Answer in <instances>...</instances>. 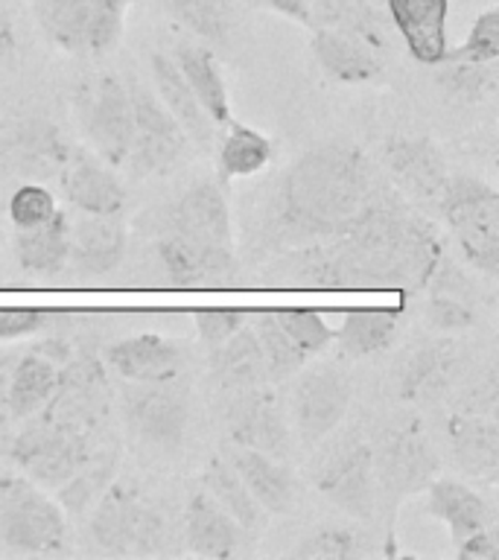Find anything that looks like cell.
Segmentation results:
<instances>
[{"label":"cell","mask_w":499,"mask_h":560,"mask_svg":"<svg viewBox=\"0 0 499 560\" xmlns=\"http://www.w3.org/2000/svg\"><path fill=\"white\" fill-rule=\"evenodd\" d=\"M438 470L441 458L418 418L392 429L383 438L374 453V481L376 508H383L388 520V555L394 551V516L406 499L423 493L438 479Z\"/></svg>","instance_id":"cell-5"},{"label":"cell","mask_w":499,"mask_h":560,"mask_svg":"<svg viewBox=\"0 0 499 560\" xmlns=\"http://www.w3.org/2000/svg\"><path fill=\"white\" fill-rule=\"evenodd\" d=\"M441 260L436 225L418 217L392 182L380 178L339 236L289 248L269 271L295 287L397 289L415 295L429 287Z\"/></svg>","instance_id":"cell-1"},{"label":"cell","mask_w":499,"mask_h":560,"mask_svg":"<svg viewBox=\"0 0 499 560\" xmlns=\"http://www.w3.org/2000/svg\"><path fill=\"white\" fill-rule=\"evenodd\" d=\"M228 438L236 446L257 450L271 458H287L292 444H289V427L280 409L278 397L260 385L243 388L236 400L228 406L225 415Z\"/></svg>","instance_id":"cell-16"},{"label":"cell","mask_w":499,"mask_h":560,"mask_svg":"<svg viewBox=\"0 0 499 560\" xmlns=\"http://www.w3.org/2000/svg\"><path fill=\"white\" fill-rule=\"evenodd\" d=\"M383 164L392 175V184L403 196L418 201H438L446 187L450 170H446L444 152L432 138H394L385 140Z\"/></svg>","instance_id":"cell-18"},{"label":"cell","mask_w":499,"mask_h":560,"mask_svg":"<svg viewBox=\"0 0 499 560\" xmlns=\"http://www.w3.org/2000/svg\"><path fill=\"white\" fill-rule=\"evenodd\" d=\"M131 149L129 161L140 175H164L187 155V135L149 88L131 85Z\"/></svg>","instance_id":"cell-11"},{"label":"cell","mask_w":499,"mask_h":560,"mask_svg":"<svg viewBox=\"0 0 499 560\" xmlns=\"http://www.w3.org/2000/svg\"><path fill=\"white\" fill-rule=\"evenodd\" d=\"M497 400H499V385H497V374H494V368H490L488 374L481 376L479 383L473 385L471 392H467V397H462L459 411L497 418Z\"/></svg>","instance_id":"cell-49"},{"label":"cell","mask_w":499,"mask_h":560,"mask_svg":"<svg viewBox=\"0 0 499 560\" xmlns=\"http://www.w3.org/2000/svg\"><path fill=\"white\" fill-rule=\"evenodd\" d=\"M313 26H327L365 44L368 50H392V35L374 0H310Z\"/></svg>","instance_id":"cell-30"},{"label":"cell","mask_w":499,"mask_h":560,"mask_svg":"<svg viewBox=\"0 0 499 560\" xmlns=\"http://www.w3.org/2000/svg\"><path fill=\"white\" fill-rule=\"evenodd\" d=\"M12 252L18 266L33 275V278H56L68 266L70 252V222L68 217L56 210L44 225L15 231L12 236Z\"/></svg>","instance_id":"cell-31"},{"label":"cell","mask_w":499,"mask_h":560,"mask_svg":"<svg viewBox=\"0 0 499 560\" xmlns=\"http://www.w3.org/2000/svg\"><path fill=\"white\" fill-rule=\"evenodd\" d=\"M88 540L103 555H161L170 525L135 481H112L88 511Z\"/></svg>","instance_id":"cell-3"},{"label":"cell","mask_w":499,"mask_h":560,"mask_svg":"<svg viewBox=\"0 0 499 560\" xmlns=\"http://www.w3.org/2000/svg\"><path fill=\"white\" fill-rule=\"evenodd\" d=\"M166 231L190 240L205 252L234 254L231 210L217 184L199 182L187 187L166 213Z\"/></svg>","instance_id":"cell-14"},{"label":"cell","mask_w":499,"mask_h":560,"mask_svg":"<svg viewBox=\"0 0 499 560\" xmlns=\"http://www.w3.org/2000/svg\"><path fill=\"white\" fill-rule=\"evenodd\" d=\"M403 315H406V304L383 306V310H350L339 332H333V341H339L345 357H374L380 350L392 348L401 332Z\"/></svg>","instance_id":"cell-35"},{"label":"cell","mask_w":499,"mask_h":560,"mask_svg":"<svg viewBox=\"0 0 499 560\" xmlns=\"http://www.w3.org/2000/svg\"><path fill=\"white\" fill-rule=\"evenodd\" d=\"M313 56L322 65V70L336 82L345 85H362V82H374L383 77V61L374 50H368L365 44L350 38L345 33L327 30V26H315L313 33Z\"/></svg>","instance_id":"cell-29"},{"label":"cell","mask_w":499,"mask_h":560,"mask_svg":"<svg viewBox=\"0 0 499 560\" xmlns=\"http://www.w3.org/2000/svg\"><path fill=\"white\" fill-rule=\"evenodd\" d=\"M15 359V350H0V423L9 420V376H12Z\"/></svg>","instance_id":"cell-53"},{"label":"cell","mask_w":499,"mask_h":560,"mask_svg":"<svg viewBox=\"0 0 499 560\" xmlns=\"http://www.w3.org/2000/svg\"><path fill=\"white\" fill-rule=\"evenodd\" d=\"M350 397H353L350 380L336 368H315L301 376L295 385V400H292L301 441L318 444L322 438L330 435L348 415Z\"/></svg>","instance_id":"cell-17"},{"label":"cell","mask_w":499,"mask_h":560,"mask_svg":"<svg viewBox=\"0 0 499 560\" xmlns=\"http://www.w3.org/2000/svg\"><path fill=\"white\" fill-rule=\"evenodd\" d=\"M123 420L131 435L161 453H175L184 444L190 423V397L175 380L135 383L123 392Z\"/></svg>","instance_id":"cell-10"},{"label":"cell","mask_w":499,"mask_h":560,"mask_svg":"<svg viewBox=\"0 0 499 560\" xmlns=\"http://www.w3.org/2000/svg\"><path fill=\"white\" fill-rule=\"evenodd\" d=\"M0 542L18 555L68 549V516L26 476H0Z\"/></svg>","instance_id":"cell-7"},{"label":"cell","mask_w":499,"mask_h":560,"mask_svg":"<svg viewBox=\"0 0 499 560\" xmlns=\"http://www.w3.org/2000/svg\"><path fill=\"white\" fill-rule=\"evenodd\" d=\"M225 140L219 147V173L222 178H248L260 173L271 161V140L263 131L243 126V122H228Z\"/></svg>","instance_id":"cell-38"},{"label":"cell","mask_w":499,"mask_h":560,"mask_svg":"<svg viewBox=\"0 0 499 560\" xmlns=\"http://www.w3.org/2000/svg\"><path fill=\"white\" fill-rule=\"evenodd\" d=\"M117 464H120V450H96L65 485L56 488V502L65 511V516L82 520L88 511L94 508V502L105 493V488L112 485L117 476Z\"/></svg>","instance_id":"cell-36"},{"label":"cell","mask_w":499,"mask_h":560,"mask_svg":"<svg viewBox=\"0 0 499 560\" xmlns=\"http://www.w3.org/2000/svg\"><path fill=\"white\" fill-rule=\"evenodd\" d=\"M275 318L289 332V339L304 350L306 357H318L333 345V330L315 310H275Z\"/></svg>","instance_id":"cell-42"},{"label":"cell","mask_w":499,"mask_h":560,"mask_svg":"<svg viewBox=\"0 0 499 560\" xmlns=\"http://www.w3.org/2000/svg\"><path fill=\"white\" fill-rule=\"evenodd\" d=\"M385 9L411 59L436 68L450 50L446 44L450 0H385Z\"/></svg>","instance_id":"cell-19"},{"label":"cell","mask_w":499,"mask_h":560,"mask_svg":"<svg viewBox=\"0 0 499 560\" xmlns=\"http://www.w3.org/2000/svg\"><path fill=\"white\" fill-rule=\"evenodd\" d=\"M149 68H152V77H155L158 100H161L166 112L178 120V126L184 129L187 140L199 143V147H210V140H213V126H217V122L210 120L208 112L201 108V103L196 100V94H193V88L187 85V79L182 77V70H178L173 56L155 52L152 61H149Z\"/></svg>","instance_id":"cell-27"},{"label":"cell","mask_w":499,"mask_h":560,"mask_svg":"<svg viewBox=\"0 0 499 560\" xmlns=\"http://www.w3.org/2000/svg\"><path fill=\"white\" fill-rule=\"evenodd\" d=\"M103 423L33 415V423L12 441L9 458L38 488L56 490L96 453Z\"/></svg>","instance_id":"cell-4"},{"label":"cell","mask_w":499,"mask_h":560,"mask_svg":"<svg viewBox=\"0 0 499 560\" xmlns=\"http://www.w3.org/2000/svg\"><path fill=\"white\" fill-rule=\"evenodd\" d=\"M166 12L208 44H225L234 30L231 0H164Z\"/></svg>","instance_id":"cell-39"},{"label":"cell","mask_w":499,"mask_h":560,"mask_svg":"<svg viewBox=\"0 0 499 560\" xmlns=\"http://www.w3.org/2000/svg\"><path fill=\"white\" fill-rule=\"evenodd\" d=\"M446 444L459 470L471 479L494 485L499 476V423L497 418L455 411L446 420Z\"/></svg>","instance_id":"cell-22"},{"label":"cell","mask_w":499,"mask_h":560,"mask_svg":"<svg viewBox=\"0 0 499 560\" xmlns=\"http://www.w3.org/2000/svg\"><path fill=\"white\" fill-rule=\"evenodd\" d=\"M380 184L371 158L350 143H324L280 175L271 236L283 248L339 236Z\"/></svg>","instance_id":"cell-2"},{"label":"cell","mask_w":499,"mask_h":560,"mask_svg":"<svg viewBox=\"0 0 499 560\" xmlns=\"http://www.w3.org/2000/svg\"><path fill=\"white\" fill-rule=\"evenodd\" d=\"M266 7L275 9L278 15L295 21V24L313 30V12H310V0H266Z\"/></svg>","instance_id":"cell-51"},{"label":"cell","mask_w":499,"mask_h":560,"mask_svg":"<svg viewBox=\"0 0 499 560\" xmlns=\"http://www.w3.org/2000/svg\"><path fill=\"white\" fill-rule=\"evenodd\" d=\"M365 551L362 534L350 528H318L306 534L301 546L295 549V558L301 560H353Z\"/></svg>","instance_id":"cell-43"},{"label":"cell","mask_w":499,"mask_h":560,"mask_svg":"<svg viewBox=\"0 0 499 560\" xmlns=\"http://www.w3.org/2000/svg\"><path fill=\"white\" fill-rule=\"evenodd\" d=\"M438 210L453 231L464 260L488 280L499 275V192L497 187L473 178L450 175L438 199Z\"/></svg>","instance_id":"cell-6"},{"label":"cell","mask_w":499,"mask_h":560,"mask_svg":"<svg viewBox=\"0 0 499 560\" xmlns=\"http://www.w3.org/2000/svg\"><path fill=\"white\" fill-rule=\"evenodd\" d=\"M158 260L164 266L166 278L173 280L175 287L196 289V287H213L222 280H231L236 275V254H217L205 252L190 240L166 231L158 236L155 243Z\"/></svg>","instance_id":"cell-24"},{"label":"cell","mask_w":499,"mask_h":560,"mask_svg":"<svg viewBox=\"0 0 499 560\" xmlns=\"http://www.w3.org/2000/svg\"><path fill=\"white\" fill-rule=\"evenodd\" d=\"M201 490H205V493H208V497L213 499L222 511H228V514L234 516L245 532H252V528H260L263 525L266 511L254 502V497L248 493L243 479L236 476L231 462L222 458V455H213V458L205 464V472H201Z\"/></svg>","instance_id":"cell-37"},{"label":"cell","mask_w":499,"mask_h":560,"mask_svg":"<svg viewBox=\"0 0 499 560\" xmlns=\"http://www.w3.org/2000/svg\"><path fill=\"white\" fill-rule=\"evenodd\" d=\"M15 50H18L15 24H12V18L0 9V73L15 61Z\"/></svg>","instance_id":"cell-52"},{"label":"cell","mask_w":499,"mask_h":560,"mask_svg":"<svg viewBox=\"0 0 499 560\" xmlns=\"http://www.w3.org/2000/svg\"><path fill=\"white\" fill-rule=\"evenodd\" d=\"M9 222H12V231H26V228L44 225L47 219L59 210L56 205V196H53L47 187L42 184H21L12 196H9Z\"/></svg>","instance_id":"cell-44"},{"label":"cell","mask_w":499,"mask_h":560,"mask_svg":"<svg viewBox=\"0 0 499 560\" xmlns=\"http://www.w3.org/2000/svg\"><path fill=\"white\" fill-rule=\"evenodd\" d=\"M173 59L210 120L217 126H228L231 122V103H228L225 79H222V68H219L213 50L201 47V44L182 42L175 47Z\"/></svg>","instance_id":"cell-33"},{"label":"cell","mask_w":499,"mask_h":560,"mask_svg":"<svg viewBox=\"0 0 499 560\" xmlns=\"http://www.w3.org/2000/svg\"><path fill=\"white\" fill-rule=\"evenodd\" d=\"M73 155L68 138L47 117L15 120L0 138V161L24 178H56Z\"/></svg>","instance_id":"cell-13"},{"label":"cell","mask_w":499,"mask_h":560,"mask_svg":"<svg viewBox=\"0 0 499 560\" xmlns=\"http://www.w3.org/2000/svg\"><path fill=\"white\" fill-rule=\"evenodd\" d=\"M126 257V225L117 217H94L85 213L70 225L68 262L88 278L112 275Z\"/></svg>","instance_id":"cell-23"},{"label":"cell","mask_w":499,"mask_h":560,"mask_svg":"<svg viewBox=\"0 0 499 560\" xmlns=\"http://www.w3.org/2000/svg\"><path fill=\"white\" fill-rule=\"evenodd\" d=\"M61 192L70 201V208L94 217H117L126 208V187L120 178L94 158L73 152L65 170L59 173Z\"/></svg>","instance_id":"cell-21"},{"label":"cell","mask_w":499,"mask_h":560,"mask_svg":"<svg viewBox=\"0 0 499 560\" xmlns=\"http://www.w3.org/2000/svg\"><path fill=\"white\" fill-rule=\"evenodd\" d=\"M462 368V348L453 341H415L394 365L397 397L406 402L441 400L450 394Z\"/></svg>","instance_id":"cell-15"},{"label":"cell","mask_w":499,"mask_h":560,"mask_svg":"<svg viewBox=\"0 0 499 560\" xmlns=\"http://www.w3.org/2000/svg\"><path fill=\"white\" fill-rule=\"evenodd\" d=\"M210 374L222 388H234V392L254 388L269 380L260 341L248 324H243L234 336H228L222 345L210 348Z\"/></svg>","instance_id":"cell-34"},{"label":"cell","mask_w":499,"mask_h":560,"mask_svg":"<svg viewBox=\"0 0 499 560\" xmlns=\"http://www.w3.org/2000/svg\"><path fill=\"white\" fill-rule=\"evenodd\" d=\"M245 324L243 310H199L196 313V330L208 348H217L228 336H234Z\"/></svg>","instance_id":"cell-48"},{"label":"cell","mask_w":499,"mask_h":560,"mask_svg":"<svg viewBox=\"0 0 499 560\" xmlns=\"http://www.w3.org/2000/svg\"><path fill=\"white\" fill-rule=\"evenodd\" d=\"M438 68V85L446 96H453L459 103H481L488 96L497 94L499 85V61L476 65V61L462 59H441Z\"/></svg>","instance_id":"cell-40"},{"label":"cell","mask_w":499,"mask_h":560,"mask_svg":"<svg viewBox=\"0 0 499 560\" xmlns=\"http://www.w3.org/2000/svg\"><path fill=\"white\" fill-rule=\"evenodd\" d=\"M228 462L266 514H287L295 502V479L280 458L236 446Z\"/></svg>","instance_id":"cell-26"},{"label":"cell","mask_w":499,"mask_h":560,"mask_svg":"<svg viewBox=\"0 0 499 560\" xmlns=\"http://www.w3.org/2000/svg\"><path fill=\"white\" fill-rule=\"evenodd\" d=\"M252 330L257 341H260L263 362H266V376L269 380H287V376L298 374L304 368L306 353L280 327V322L275 318V310H263V313L254 315Z\"/></svg>","instance_id":"cell-41"},{"label":"cell","mask_w":499,"mask_h":560,"mask_svg":"<svg viewBox=\"0 0 499 560\" xmlns=\"http://www.w3.org/2000/svg\"><path fill=\"white\" fill-rule=\"evenodd\" d=\"M82 135L108 166H126L131 149V96L114 73L85 79L73 91Z\"/></svg>","instance_id":"cell-9"},{"label":"cell","mask_w":499,"mask_h":560,"mask_svg":"<svg viewBox=\"0 0 499 560\" xmlns=\"http://www.w3.org/2000/svg\"><path fill=\"white\" fill-rule=\"evenodd\" d=\"M35 18L59 50L105 56L120 42L126 0H35Z\"/></svg>","instance_id":"cell-8"},{"label":"cell","mask_w":499,"mask_h":560,"mask_svg":"<svg viewBox=\"0 0 499 560\" xmlns=\"http://www.w3.org/2000/svg\"><path fill=\"white\" fill-rule=\"evenodd\" d=\"M427 322L441 332H462L471 330L473 324H476V310H473L467 298L432 289L427 304Z\"/></svg>","instance_id":"cell-46"},{"label":"cell","mask_w":499,"mask_h":560,"mask_svg":"<svg viewBox=\"0 0 499 560\" xmlns=\"http://www.w3.org/2000/svg\"><path fill=\"white\" fill-rule=\"evenodd\" d=\"M126 3H135V0H126Z\"/></svg>","instance_id":"cell-54"},{"label":"cell","mask_w":499,"mask_h":560,"mask_svg":"<svg viewBox=\"0 0 499 560\" xmlns=\"http://www.w3.org/2000/svg\"><path fill=\"white\" fill-rule=\"evenodd\" d=\"M59 368L42 350L26 348L18 353L9 376V420H30L47 406L56 392Z\"/></svg>","instance_id":"cell-32"},{"label":"cell","mask_w":499,"mask_h":560,"mask_svg":"<svg viewBox=\"0 0 499 560\" xmlns=\"http://www.w3.org/2000/svg\"><path fill=\"white\" fill-rule=\"evenodd\" d=\"M105 365L129 383H161L175 380L184 368V350L178 341L164 339L158 332H140L120 339L103 350Z\"/></svg>","instance_id":"cell-20"},{"label":"cell","mask_w":499,"mask_h":560,"mask_svg":"<svg viewBox=\"0 0 499 560\" xmlns=\"http://www.w3.org/2000/svg\"><path fill=\"white\" fill-rule=\"evenodd\" d=\"M315 488L330 505L357 520H371L376 514L374 450L368 444L341 446L315 470Z\"/></svg>","instance_id":"cell-12"},{"label":"cell","mask_w":499,"mask_h":560,"mask_svg":"<svg viewBox=\"0 0 499 560\" xmlns=\"http://www.w3.org/2000/svg\"><path fill=\"white\" fill-rule=\"evenodd\" d=\"M455 555H459V560H497L499 542L494 525L471 534V537H464L462 542H455Z\"/></svg>","instance_id":"cell-50"},{"label":"cell","mask_w":499,"mask_h":560,"mask_svg":"<svg viewBox=\"0 0 499 560\" xmlns=\"http://www.w3.org/2000/svg\"><path fill=\"white\" fill-rule=\"evenodd\" d=\"M444 59L476 61V65L499 61V9L497 7L485 9V12L473 21L471 33H467L462 47L446 50Z\"/></svg>","instance_id":"cell-45"},{"label":"cell","mask_w":499,"mask_h":560,"mask_svg":"<svg viewBox=\"0 0 499 560\" xmlns=\"http://www.w3.org/2000/svg\"><path fill=\"white\" fill-rule=\"evenodd\" d=\"M65 313H56V310H42V306H15V310H0V341H15L24 339V336H33V332L50 327L53 322H59Z\"/></svg>","instance_id":"cell-47"},{"label":"cell","mask_w":499,"mask_h":560,"mask_svg":"<svg viewBox=\"0 0 499 560\" xmlns=\"http://www.w3.org/2000/svg\"><path fill=\"white\" fill-rule=\"evenodd\" d=\"M427 511L438 523L446 525L453 542H462L464 537L490 528L494 525V508L485 502L481 493L471 490L462 481L436 479L427 488Z\"/></svg>","instance_id":"cell-28"},{"label":"cell","mask_w":499,"mask_h":560,"mask_svg":"<svg viewBox=\"0 0 499 560\" xmlns=\"http://www.w3.org/2000/svg\"><path fill=\"white\" fill-rule=\"evenodd\" d=\"M245 528L222 511L205 490H196L184 508V542L199 558H234L243 546Z\"/></svg>","instance_id":"cell-25"}]
</instances>
